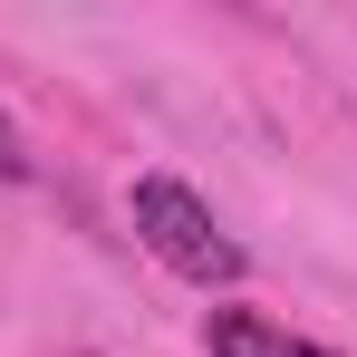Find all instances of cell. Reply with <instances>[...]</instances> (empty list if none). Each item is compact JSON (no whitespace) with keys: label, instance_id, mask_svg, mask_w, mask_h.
<instances>
[{"label":"cell","instance_id":"7a4b0ae2","mask_svg":"<svg viewBox=\"0 0 357 357\" xmlns=\"http://www.w3.org/2000/svg\"><path fill=\"white\" fill-rule=\"evenodd\" d=\"M203 348L213 357H338V348H319V338H290L261 309H203Z\"/></svg>","mask_w":357,"mask_h":357},{"label":"cell","instance_id":"6da1fadb","mask_svg":"<svg viewBox=\"0 0 357 357\" xmlns=\"http://www.w3.org/2000/svg\"><path fill=\"white\" fill-rule=\"evenodd\" d=\"M126 222H135V241H145L174 280H193V290H232L241 280V241L213 222V203H203L183 174H135Z\"/></svg>","mask_w":357,"mask_h":357},{"label":"cell","instance_id":"3957f363","mask_svg":"<svg viewBox=\"0 0 357 357\" xmlns=\"http://www.w3.org/2000/svg\"><path fill=\"white\" fill-rule=\"evenodd\" d=\"M20 174H29V145H20V126L0 116V183H20Z\"/></svg>","mask_w":357,"mask_h":357}]
</instances>
